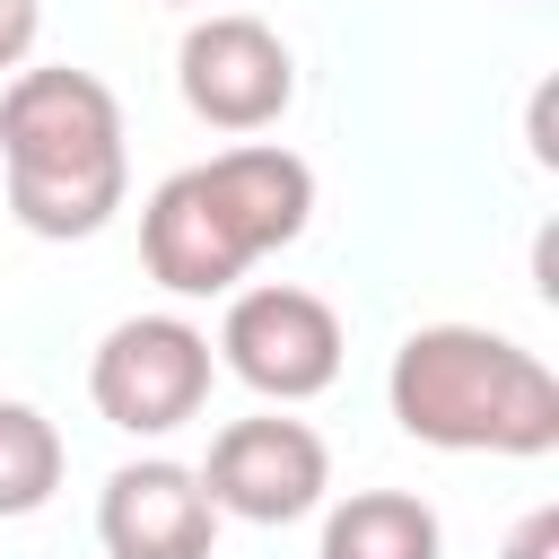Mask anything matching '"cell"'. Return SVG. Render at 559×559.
Here are the masks:
<instances>
[{"label": "cell", "instance_id": "1", "mask_svg": "<svg viewBox=\"0 0 559 559\" xmlns=\"http://www.w3.org/2000/svg\"><path fill=\"white\" fill-rule=\"evenodd\" d=\"M306 218H314V166L280 140H236L148 192L140 262L166 297H227L262 253L297 245Z\"/></svg>", "mask_w": 559, "mask_h": 559}, {"label": "cell", "instance_id": "2", "mask_svg": "<svg viewBox=\"0 0 559 559\" xmlns=\"http://www.w3.org/2000/svg\"><path fill=\"white\" fill-rule=\"evenodd\" d=\"M384 402L402 419V437L437 445V454H507L533 463L559 445V376L489 332V323H419L402 332L393 367H384Z\"/></svg>", "mask_w": 559, "mask_h": 559}, {"label": "cell", "instance_id": "3", "mask_svg": "<svg viewBox=\"0 0 559 559\" xmlns=\"http://www.w3.org/2000/svg\"><path fill=\"white\" fill-rule=\"evenodd\" d=\"M0 166H9V210L44 245L96 236L122 192H131V148H122V105L96 70L44 61L9 70L0 87Z\"/></svg>", "mask_w": 559, "mask_h": 559}, {"label": "cell", "instance_id": "4", "mask_svg": "<svg viewBox=\"0 0 559 559\" xmlns=\"http://www.w3.org/2000/svg\"><path fill=\"white\" fill-rule=\"evenodd\" d=\"M218 376V349L201 323L183 314H122L96 358H87V402L122 428V437H175L183 419H201Z\"/></svg>", "mask_w": 559, "mask_h": 559}, {"label": "cell", "instance_id": "5", "mask_svg": "<svg viewBox=\"0 0 559 559\" xmlns=\"http://www.w3.org/2000/svg\"><path fill=\"white\" fill-rule=\"evenodd\" d=\"M341 306L297 288V280H262V288H227V323H218V367L236 384H253L262 402H314L341 376Z\"/></svg>", "mask_w": 559, "mask_h": 559}, {"label": "cell", "instance_id": "6", "mask_svg": "<svg viewBox=\"0 0 559 559\" xmlns=\"http://www.w3.org/2000/svg\"><path fill=\"white\" fill-rule=\"evenodd\" d=\"M175 87L210 131H271L288 114V96H297V61L262 17L210 9L175 44Z\"/></svg>", "mask_w": 559, "mask_h": 559}, {"label": "cell", "instance_id": "7", "mask_svg": "<svg viewBox=\"0 0 559 559\" xmlns=\"http://www.w3.org/2000/svg\"><path fill=\"white\" fill-rule=\"evenodd\" d=\"M201 489H210V507L236 515V524H297V515H314L323 489H332V445H323L306 419H280V411L227 419V428L210 437Z\"/></svg>", "mask_w": 559, "mask_h": 559}, {"label": "cell", "instance_id": "8", "mask_svg": "<svg viewBox=\"0 0 559 559\" xmlns=\"http://www.w3.org/2000/svg\"><path fill=\"white\" fill-rule=\"evenodd\" d=\"M96 542H105V559H210L218 507H210V489H201L192 463L148 454V463H122L105 480Z\"/></svg>", "mask_w": 559, "mask_h": 559}, {"label": "cell", "instance_id": "9", "mask_svg": "<svg viewBox=\"0 0 559 559\" xmlns=\"http://www.w3.org/2000/svg\"><path fill=\"white\" fill-rule=\"evenodd\" d=\"M314 559H445V524L411 489H349L323 515V550Z\"/></svg>", "mask_w": 559, "mask_h": 559}, {"label": "cell", "instance_id": "10", "mask_svg": "<svg viewBox=\"0 0 559 559\" xmlns=\"http://www.w3.org/2000/svg\"><path fill=\"white\" fill-rule=\"evenodd\" d=\"M61 489V428L35 402H0V515H35Z\"/></svg>", "mask_w": 559, "mask_h": 559}, {"label": "cell", "instance_id": "11", "mask_svg": "<svg viewBox=\"0 0 559 559\" xmlns=\"http://www.w3.org/2000/svg\"><path fill=\"white\" fill-rule=\"evenodd\" d=\"M35 35H44V0H0V79H9V70H26Z\"/></svg>", "mask_w": 559, "mask_h": 559}, {"label": "cell", "instance_id": "12", "mask_svg": "<svg viewBox=\"0 0 559 559\" xmlns=\"http://www.w3.org/2000/svg\"><path fill=\"white\" fill-rule=\"evenodd\" d=\"M498 559H559V507H533L515 533H507V550Z\"/></svg>", "mask_w": 559, "mask_h": 559}, {"label": "cell", "instance_id": "13", "mask_svg": "<svg viewBox=\"0 0 559 559\" xmlns=\"http://www.w3.org/2000/svg\"><path fill=\"white\" fill-rule=\"evenodd\" d=\"M533 157H542V166H559V140H550V87L533 96Z\"/></svg>", "mask_w": 559, "mask_h": 559}, {"label": "cell", "instance_id": "14", "mask_svg": "<svg viewBox=\"0 0 559 559\" xmlns=\"http://www.w3.org/2000/svg\"><path fill=\"white\" fill-rule=\"evenodd\" d=\"M175 9H192V0H175Z\"/></svg>", "mask_w": 559, "mask_h": 559}]
</instances>
